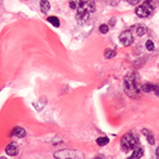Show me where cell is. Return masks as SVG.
I'll use <instances>...</instances> for the list:
<instances>
[{
	"instance_id": "7c38bea8",
	"label": "cell",
	"mask_w": 159,
	"mask_h": 159,
	"mask_svg": "<svg viewBox=\"0 0 159 159\" xmlns=\"http://www.w3.org/2000/svg\"><path fill=\"white\" fill-rule=\"evenodd\" d=\"M148 31V28H146L145 24H138L137 28H136V32H137V35L139 36H143Z\"/></svg>"
},
{
	"instance_id": "ba28073f",
	"label": "cell",
	"mask_w": 159,
	"mask_h": 159,
	"mask_svg": "<svg viewBox=\"0 0 159 159\" xmlns=\"http://www.w3.org/2000/svg\"><path fill=\"white\" fill-rule=\"evenodd\" d=\"M142 91L144 92H153L156 93V96L159 97V86L157 85H154V84H150V83H146L144 85H142Z\"/></svg>"
},
{
	"instance_id": "603a6c76",
	"label": "cell",
	"mask_w": 159,
	"mask_h": 159,
	"mask_svg": "<svg viewBox=\"0 0 159 159\" xmlns=\"http://www.w3.org/2000/svg\"><path fill=\"white\" fill-rule=\"evenodd\" d=\"M93 159H104L103 156H97V157H94Z\"/></svg>"
},
{
	"instance_id": "8992f818",
	"label": "cell",
	"mask_w": 159,
	"mask_h": 159,
	"mask_svg": "<svg viewBox=\"0 0 159 159\" xmlns=\"http://www.w3.org/2000/svg\"><path fill=\"white\" fill-rule=\"evenodd\" d=\"M78 10H82L90 14L96 11V3L93 1H79Z\"/></svg>"
},
{
	"instance_id": "d6986e66",
	"label": "cell",
	"mask_w": 159,
	"mask_h": 159,
	"mask_svg": "<svg viewBox=\"0 0 159 159\" xmlns=\"http://www.w3.org/2000/svg\"><path fill=\"white\" fill-rule=\"evenodd\" d=\"M109 31V27L107 24H101L100 26V32L102 34H106Z\"/></svg>"
},
{
	"instance_id": "30bf717a",
	"label": "cell",
	"mask_w": 159,
	"mask_h": 159,
	"mask_svg": "<svg viewBox=\"0 0 159 159\" xmlns=\"http://www.w3.org/2000/svg\"><path fill=\"white\" fill-rule=\"evenodd\" d=\"M12 135L16 136V137H18V138H24V136H26V131H24V128L16 126V127H14Z\"/></svg>"
},
{
	"instance_id": "52a82bcc",
	"label": "cell",
	"mask_w": 159,
	"mask_h": 159,
	"mask_svg": "<svg viewBox=\"0 0 159 159\" xmlns=\"http://www.w3.org/2000/svg\"><path fill=\"white\" fill-rule=\"evenodd\" d=\"M89 19V13H87L85 11H82V10H78V13H76V21L80 24H85Z\"/></svg>"
},
{
	"instance_id": "277c9868",
	"label": "cell",
	"mask_w": 159,
	"mask_h": 159,
	"mask_svg": "<svg viewBox=\"0 0 159 159\" xmlns=\"http://www.w3.org/2000/svg\"><path fill=\"white\" fill-rule=\"evenodd\" d=\"M155 6H156V3L154 1H145L136 9V14H137L139 17H142V18L148 17L151 14H153L154 10H155Z\"/></svg>"
},
{
	"instance_id": "44dd1931",
	"label": "cell",
	"mask_w": 159,
	"mask_h": 159,
	"mask_svg": "<svg viewBox=\"0 0 159 159\" xmlns=\"http://www.w3.org/2000/svg\"><path fill=\"white\" fill-rule=\"evenodd\" d=\"M128 3H130V4H134V6H135V4L139 3V0H128Z\"/></svg>"
},
{
	"instance_id": "5b68a950",
	"label": "cell",
	"mask_w": 159,
	"mask_h": 159,
	"mask_svg": "<svg viewBox=\"0 0 159 159\" xmlns=\"http://www.w3.org/2000/svg\"><path fill=\"white\" fill-rule=\"evenodd\" d=\"M119 39H120L121 44L125 47H128L131 46V44L134 43V36H133V33L130 31V30H126V31L122 32L119 36Z\"/></svg>"
},
{
	"instance_id": "cb8c5ba5",
	"label": "cell",
	"mask_w": 159,
	"mask_h": 159,
	"mask_svg": "<svg viewBox=\"0 0 159 159\" xmlns=\"http://www.w3.org/2000/svg\"><path fill=\"white\" fill-rule=\"evenodd\" d=\"M0 159H6V158H4V157H0Z\"/></svg>"
},
{
	"instance_id": "e0dca14e",
	"label": "cell",
	"mask_w": 159,
	"mask_h": 159,
	"mask_svg": "<svg viewBox=\"0 0 159 159\" xmlns=\"http://www.w3.org/2000/svg\"><path fill=\"white\" fill-rule=\"evenodd\" d=\"M146 139H148V142L150 143L151 145L155 144V138H154V135L152 133H148V135H146Z\"/></svg>"
},
{
	"instance_id": "9c48e42d",
	"label": "cell",
	"mask_w": 159,
	"mask_h": 159,
	"mask_svg": "<svg viewBox=\"0 0 159 159\" xmlns=\"http://www.w3.org/2000/svg\"><path fill=\"white\" fill-rule=\"evenodd\" d=\"M6 153L9 156H16L17 153H18V145H17V143L15 142L10 143L6 148Z\"/></svg>"
},
{
	"instance_id": "7402d4cb",
	"label": "cell",
	"mask_w": 159,
	"mask_h": 159,
	"mask_svg": "<svg viewBox=\"0 0 159 159\" xmlns=\"http://www.w3.org/2000/svg\"><path fill=\"white\" fill-rule=\"evenodd\" d=\"M156 159H159V146L156 148Z\"/></svg>"
},
{
	"instance_id": "2e32d148",
	"label": "cell",
	"mask_w": 159,
	"mask_h": 159,
	"mask_svg": "<svg viewBox=\"0 0 159 159\" xmlns=\"http://www.w3.org/2000/svg\"><path fill=\"white\" fill-rule=\"evenodd\" d=\"M109 142V139L107 137H100L97 139V144L99 146H104Z\"/></svg>"
},
{
	"instance_id": "8fae6325",
	"label": "cell",
	"mask_w": 159,
	"mask_h": 159,
	"mask_svg": "<svg viewBox=\"0 0 159 159\" xmlns=\"http://www.w3.org/2000/svg\"><path fill=\"white\" fill-rule=\"evenodd\" d=\"M142 156H143V148H136L135 150H134L133 154L131 155V157L127 158V159H139V158L142 157Z\"/></svg>"
},
{
	"instance_id": "9a60e30c",
	"label": "cell",
	"mask_w": 159,
	"mask_h": 159,
	"mask_svg": "<svg viewBox=\"0 0 159 159\" xmlns=\"http://www.w3.org/2000/svg\"><path fill=\"white\" fill-rule=\"evenodd\" d=\"M116 55H117V52L115 50H113V49H106L105 52H104V56L106 58H113Z\"/></svg>"
},
{
	"instance_id": "5bb4252c",
	"label": "cell",
	"mask_w": 159,
	"mask_h": 159,
	"mask_svg": "<svg viewBox=\"0 0 159 159\" xmlns=\"http://www.w3.org/2000/svg\"><path fill=\"white\" fill-rule=\"evenodd\" d=\"M48 21L50 22V24H52V26L55 27V28H58L59 27V20L56 16H49Z\"/></svg>"
},
{
	"instance_id": "ac0fdd59",
	"label": "cell",
	"mask_w": 159,
	"mask_h": 159,
	"mask_svg": "<svg viewBox=\"0 0 159 159\" xmlns=\"http://www.w3.org/2000/svg\"><path fill=\"white\" fill-rule=\"evenodd\" d=\"M145 47L146 49H148V51H154V49H155V45H154V43L152 41H148L145 44Z\"/></svg>"
},
{
	"instance_id": "6da1fadb",
	"label": "cell",
	"mask_w": 159,
	"mask_h": 159,
	"mask_svg": "<svg viewBox=\"0 0 159 159\" xmlns=\"http://www.w3.org/2000/svg\"><path fill=\"white\" fill-rule=\"evenodd\" d=\"M124 91L130 98L136 99L140 96L142 91V85L140 84L138 73L131 72L128 73L124 79Z\"/></svg>"
},
{
	"instance_id": "7a4b0ae2",
	"label": "cell",
	"mask_w": 159,
	"mask_h": 159,
	"mask_svg": "<svg viewBox=\"0 0 159 159\" xmlns=\"http://www.w3.org/2000/svg\"><path fill=\"white\" fill-rule=\"evenodd\" d=\"M121 148L123 151L128 152L131 150H135L139 144V140L134 134L127 133L125 135H123V137L121 138Z\"/></svg>"
},
{
	"instance_id": "ffe728a7",
	"label": "cell",
	"mask_w": 159,
	"mask_h": 159,
	"mask_svg": "<svg viewBox=\"0 0 159 159\" xmlns=\"http://www.w3.org/2000/svg\"><path fill=\"white\" fill-rule=\"evenodd\" d=\"M78 4L79 2H75V1H70V7L71 9H78Z\"/></svg>"
},
{
	"instance_id": "4fadbf2b",
	"label": "cell",
	"mask_w": 159,
	"mask_h": 159,
	"mask_svg": "<svg viewBox=\"0 0 159 159\" xmlns=\"http://www.w3.org/2000/svg\"><path fill=\"white\" fill-rule=\"evenodd\" d=\"M41 11H43V13L46 14L47 12L50 10V3H49V1H47V0L41 1Z\"/></svg>"
},
{
	"instance_id": "3957f363",
	"label": "cell",
	"mask_w": 159,
	"mask_h": 159,
	"mask_svg": "<svg viewBox=\"0 0 159 159\" xmlns=\"http://www.w3.org/2000/svg\"><path fill=\"white\" fill-rule=\"evenodd\" d=\"M55 159H84L85 155L83 152L78 150H61L54 153Z\"/></svg>"
}]
</instances>
